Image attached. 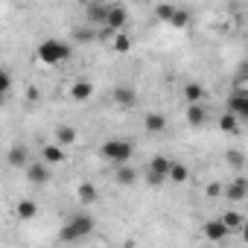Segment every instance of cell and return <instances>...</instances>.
Returning <instances> with one entry per match:
<instances>
[{"label": "cell", "instance_id": "cell-13", "mask_svg": "<svg viewBox=\"0 0 248 248\" xmlns=\"http://www.w3.org/2000/svg\"><path fill=\"white\" fill-rule=\"evenodd\" d=\"M207 117H210V111H207V105H204V102H202V105H187V123H190L193 129L204 126Z\"/></svg>", "mask_w": 248, "mask_h": 248}, {"label": "cell", "instance_id": "cell-7", "mask_svg": "<svg viewBox=\"0 0 248 248\" xmlns=\"http://www.w3.org/2000/svg\"><path fill=\"white\" fill-rule=\"evenodd\" d=\"M202 233H204V239H207V242H225L231 231L222 225V219H210V222H204V225H202Z\"/></svg>", "mask_w": 248, "mask_h": 248}, {"label": "cell", "instance_id": "cell-19", "mask_svg": "<svg viewBox=\"0 0 248 248\" xmlns=\"http://www.w3.org/2000/svg\"><path fill=\"white\" fill-rule=\"evenodd\" d=\"M187 178H190V170H187V164H181V161H170V170H167V181L184 184Z\"/></svg>", "mask_w": 248, "mask_h": 248}, {"label": "cell", "instance_id": "cell-28", "mask_svg": "<svg viewBox=\"0 0 248 248\" xmlns=\"http://www.w3.org/2000/svg\"><path fill=\"white\" fill-rule=\"evenodd\" d=\"M172 12H175V6H170V3H161V6H155V18H161V21H167V24H170Z\"/></svg>", "mask_w": 248, "mask_h": 248}, {"label": "cell", "instance_id": "cell-10", "mask_svg": "<svg viewBox=\"0 0 248 248\" xmlns=\"http://www.w3.org/2000/svg\"><path fill=\"white\" fill-rule=\"evenodd\" d=\"M105 15H108V3H88L85 6V18H88L91 27H102Z\"/></svg>", "mask_w": 248, "mask_h": 248}, {"label": "cell", "instance_id": "cell-18", "mask_svg": "<svg viewBox=\"0 0 248 248\" xmlns=\"http://www.w3.org/2000/svg\"><path fill=\"white\" fill-rule=\"evenodd\" d=\"M6 161H9L12 167H21V170H27V164H30V152H27V146H21V143H15V146L9 149V155H6Z\"/></svg>", "mask_w": 248, "mask_h": 248}, {"label": "cell", "instance_id": "cell-23", "mask_svg": "<svg viewBox=\"0 0 248 248\" xmlns=\"http://www.w3.org/2000/svg\"><path fill=\"white\" fill-rule=\"evenodd\" d=\"M111 50H114V53H129V50H132V35H129V32H117V35L111 38Z\"/></svg>", "mask_w": 248, "mask_h": 248}, {"label": "cell", "instance_id": "cell-5", "mask_svg": "<svg viewBox=\"0 0 248 248\" xmlns=\"http://www.w3.org/2000/svg\"><path fill=\"white\" fill-rule=\"evenodd\" d=\"M167 170H170V158H164V155H155V158L149 161V172H146V181H149V187H161V184L167 181Z\"/></svg>", "mask_w": 248, "mask_h": 248}, {"label": "cell", "instance_id": "cell-16", "mask_svg": "<svg viewBox=\"0 0 248 248\" xmlns=\"http://www.w3.org/2000/svg\"><path fill=\"white\" fill-rule=\"evenodd\" d=\"M114 170H117L114 178H117L120 187H135V181H138V170H135L132 164H126V167H114Z\"/></svg>", "mask_w": 248, "mask_h": 248}, {"label": "cell", "instance_id": "cell-15", "mask_svg": "<svg viewBox=\"0 0 248 248\" xmlns=\"http://www.w3.org/2000/svg\"><path fill=\"white\" fill-rule=\"evenodd\" d=\"M15 216L24 219V222L35 219V216H38V202H32V199H21V202H15Z\"/></svg>", "mask_w": 248, "mask_h": 248}, {"label": "cell", "instance_id": "cell-12", "mask_svg": "<svg viewBox=\"0 0 248 248\" xmlns=\"http://www.w3.org/2000/svg\"><path fill=\"white\" fill-rule=\"evenodd\" d=\"M143 129H146L149 135H161V132L167 129V114H161V111L146 114V117H143Z\"/></svg>", "mask_w": 248, "mask_h": 248}, {"label": "cell", "instance_id": "cell-30", "mask_svg": "<svg viewBox=\"0 0 248 248\" xmlns=\"http://www.w3.org/2000/svg\"><path fill=\"white\" fill-rule=\"evenodd\" d=\"M228 161H231L233 167H239V164L245 161V155H242V152H228Z\"/></svg>", "mask_w": 248, "mask_h": 248}, {"label": "cell", "instance_id": "cell-11", "mask_svg": "<svg viewBox=\"0 0 248 248\" xmlns=\"http://www.w3.org/2000/svg\"><path fill=\"white\" fill-rule=\"evenodd\" d=\"M111 99H114L120 108H132V105L138 102V93H135V88H126V85H120V88H114Z\"/></svg>", "mask_w": 248, "mask_h": 248}, {"label": "cell", "instance_id": "cell-1", "mask_svg": "<svg viewBox=\"0 0 248 248\" xmlns=\"http://www.w3.org/2000/svg\"><path fill=\"white\" fill-rule=\"evenodd\" d=\"M93 228H96V222H93V216L91 213H73L64 225H62V231H59V239L62 242H79V239H85V236H91L93 233Z\"/></svg>", "mask_w": 248, "mask_h": 248}, {"label": "cell", "instance_id": "cell-20", "mask_svg": "<svg viewBox=\"0 0 248 248\" xmlns=\"http://www.w3.org/2000/svg\"><path fill=\"white\" fill-rule=\"evenodd\" d=\"M184 99H187L190 105H202V102H204V88H202L199 82L184 85Z\"/></svg>", "mask_w": 248, "mask_h": 248}, {"label": "cell", "instance_id": "cell-24", "mask_svg": "<svg viewBox=\"0 0 248 248\" xmlns=\"http://www.w3.org/2000/svg\"><path fill=\"white\" fill-rule=\"evenodd\" d=\"M222 225H225V228L233 233L236 228H242V216H239V213H233V210H228V213L222 216Z\"/></svg>", "mask_w": 248, "mask_h": 248}, {"label": "cell", "instance_id": "cell-29", "mask_svg": "<svg viewBox=\"0 0 248 248\" xmlns=\"http://www.w3.org/2000/svg\"><path fill=\"white\" fill-rule=\"evenodd\" d=\"M204 193H207V196H210V199H216V196H222V184H219V181H210V184H207V190H204Z\"/></svg>", "mask_w": 248, "mask_h": 248}, {"label": "cell", "instance_id": "cell-25", "mask_svg": "<svg viewBox=\"0 0 248 248\" xmlns=\"http://www.w3.org/2000/svg\"><path fill=\"white\" fill-rule=\"evenodd\" d=\"M9 93H12V76H9L3 67H0V102H3Z\"/></svg>", "mask_w": 248, "mask_h": 248}, {"label": "cell", "instance_id": "cell-22", "mask_svg": "<svg viewBox=\"0 0 248 248\" xmlns=\"http://www.w3.org/2000/svg\"><path fill=\"white\" fill-rule=\"evenodd\" d=\"M76 196H79V202L85 204V207H91L96 199H99V193H96V187L91 184V181H85V184H79V190H76Z\"/></svg>", "mask_w": 248, "mask_h": 248}, {"label": "cell", "instance_id": "cell-3", "mask_svg": "<svg viewBox=\"0 0 248 248\" xmlns=\"http://www.w3.org/2000/svg\"><path fill=\"white\" fill-rule=\"evenodd\" d=\"M70 59V44L62 41V38H44L38 44V62L47 64V67H56V64H64Z\"/></svg>", "mask_w": 248, "mask_h": 248}, {"label": "cell", "instance_id": "cell-8", "mask_svg": "<svg viewBox=\"0 0 248 248\" xmlns=\"http://www.w3.org/2000/svg\"><path fill=\"white\" fill-rule=\"evenodd\" d=\"M27 178H30V184L44 187V184L50 181V167L41 164V161H30V164H27Z\"/></svg>", "mask_w": 248, "mask_h": 248}, {"label": "cell", "instance_id": "cell-17", "mask_svg": "<svg viewBox=\"0 0 248 248\" xmlns=\"http://www.w3.org/2000/svg\"><path fill=\"white\" fill-rule=\"evenodd\" d=\"M222 193H225V199H231V202H242V199L248 196V184H245V178H236L233 184L222 187Z\"/></svg>", "mask_w": 248, "mask_h": 248}, {"label": "cell", "instance_id": "cell-4", "mask_svg": "<svg viewBox=\"0 0 248 248\" xmlns=\"http://www.w3.org/2000/svg\"><path fill=\"white\" fill-rule=\"evenodd\" d=\"M129 24V12L126 6H120V3H108V15H105V24H102V35H114V32H123Z\"/></svg>", "mask_w": 248, "mask_h": 248}, {"label": "cell", "instance_id": "cell-26", "mask_svg": "<svg viewBox=\"0 0 248 248\" xmlns=\"http://www.w3.org/2000/svg\"><path fill=\"white\" fill-rule=\"evenodd\" d=\"M219 129L228 132V135H233V132L239 129V120H233L231 114H225V117H219Z\"/></svg>", "mask_w": 248, "mask_h": 248}, {"label": "cell", "instance_id": "cell-2", "mask_svg": "<svg viewBox=\"0 0 248 248\" xmlns=\"http://www.w3.org/2000/svg\"><path fill=\"white\" fill-rule=\"evenodd\" d=\"M99 155L114 167H126L132 161V155H135V143L126 140V138H111V140H105L99 146Z\"/></svg>", "mask_w": 248, "mask_h": 248}, {"label": "cell", "instance_id": "cell-21", "mask_svg": "<svg viewBox=\"0 0 248 248\" xmlns=\"http://www.w3.org/2000/svg\"><path fill=\"white\" fill-rule=\"evenodd\" d=\"M76 143V129L73 126H59L56 129V146H73Z\"/></svg>", "mask_w": 248, "mask_h": 248}, {"label": "cell", "instance_id": "cell-6", "mask_svg": "<svg viewBox=\"0 0 248 248\" xmlns=\"http://www.w3.org/2000/svg\"><path fill=\"white\" fill-rule=\"evenodd\" d=\"M228 114L239 123L248 117V91H233V96L228 99Z\"/></svg>", "mask_w": 248, "mask_h": 248}, {"label": "cell", "instance_id": "cell-9", "mask_svg": "<svg viewBox=\"0 0 248 248\" xmlns=\"http://www.w3.org/2000/svg\"><path fill=\"white\" fill-rule=\"evenodd\" d=\"M64 161H67V152H64L62 146H56V143H44V149H41V164L56 167V164H64Z\"/></svg>", "mask_w": 248, "mask_h": 248}, {"label": "cell", "instance_id": "cell-14", "mask_svg": "<svg viewBox=\"0 0 248 248\" xmlns=\"http://www.w3.org/2000/svg\"><path fill=\"white\" fill-rule=\"evenodd\" d=\"M91 96H93V85H91L88 79L73 82V88H70V99H73V102H88Z\"/></svg>", "mask_w": 248, "mask_h": 248}, {"label": "cell", "instance_id": "cell-27", "mask_svg": "<svg viewBox=\"0 0 248 248\" xmlns=\"http://www.w3.org/2000/svg\"><path fill=\"white\" fill-rule=\"evenodd\" d=\"M170 24H172V27H187V24H190V12H187V9H178V6H175V12H172Z\"/></svg>", "mask_w": 248, "mask_h": 248}]
</instances>
